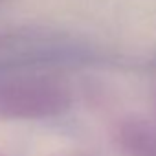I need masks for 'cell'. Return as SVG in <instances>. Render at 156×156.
<instances>
[{
  "label": "cell",
  "mask_w": 156,
  "mask_h": 156,
  "mask_svg": "<svg viewBox=\"0 0 156 156\" xmlns=\"http://www.w3.org/2000/svg\"><path fill=\"white\" fill-rule=\"evenodd\" d=\"M72 103L70 90L57 79L20 75L0 79V118L44 119L62 114Z\"/></svg>",
  "instance_id": "6da1fadb"
},
{
  "label": "cell",
  "mask_w": 156,
  "mask_h": 156,
  "mask_svg": "<svg viewBox=\"0 0 156 156\" xmlns=\"http://www.w3.org/2000/svg\"><path fill=\"white\" fill-rule=\"evenodd\" d=\"M119 143L129 156H156V123L129 119L119 129Z\"/></svg>",
  "instance_id": "7a4b0ae2"
}]
</instances>
